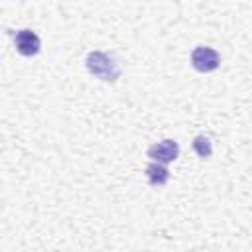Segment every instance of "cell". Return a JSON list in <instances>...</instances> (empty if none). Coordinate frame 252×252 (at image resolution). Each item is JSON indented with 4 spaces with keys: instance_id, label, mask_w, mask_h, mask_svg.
<instances>
[{
    "instance_id": "obj_1",
    "label": "cell",
    "mask_w": 252,
    "mask_h": 252,
    "mask_svg": "<svg viewBox=\"0 0 252 252\" xmlns=\"http://www.w3.org/2000/svg\"><path fill=\"white\" fill-rule=\"evenodd\" d=\"M87 67L94 77L102 81H116L120 75V67L116 65V61L102 51H91L87 57Z\"/></svg>"
},
{
    "instance_id": "obj_2",
    "label": "cell",
    "mask_w": 252,
    "mask_h": 252,
    "mask_svg": "<svg viewBox=\"0 0 252 252\" xmlns=\"http://www.w3.org/2000/svg\"><path fill=\"white\" fill-rule=\"evenodd\" d=\"M191 63H193V67H195L197 71L209 73V71H215V69L219 67L220 57H219V53H217L215 49L201 45V47H195V49H193V53H191Z\"/></svg>"
},
{
    "instance_id": "obj_3",
    "label": "cell",
    "mask_w": 252,
    "mask_h": 252,
    "mask_svg": "<svg viewBox=\"0 0 252 252\" xmlns=\"http://www.w3.org/2000/svg\"><path fill=\"white\" fill-rule=\"evenodd\" d=\"M14 43H16L18 53H20V55H26V57L35 55V53L39 51V45H41L39 37H37L32 30H20V32H16Z\"/></svg>"
},
{
    "instance_id": "obj_4",
    "label": "cell",
    "mask_w": 252,
    "mask_h": 252,
    "mask_svg": "<svg viewBox=\"0 0 252 252\" xmlns=\"http://www.w3.org/2000/svg\"><path fill=\"white\" fill-rule=\"evenodd\" d=\"M148 156H150L154 161L169 163V161H173V159L179 156V146H177V142H173V140H163V142L154 144V146L148 150Z\"/></svg>"
},
{
    "instance_id": "obj_5",
    "label": "cell",
    "mask_w": 252,
    "mask_h": 252,
    "mask_svg": "<svg viewBox=\"0 0 252 252\" xmlns=\"http://www.w3.org/2000/svg\"><path fill=\"white\" fill-rule=\"evenodd\" d=\"M146 175H148V181L154 185V187H161L167 183L169 179V171L165 167V163H159V161H154L146 167Z\"/></svg>"
},
{
    "instance_id": "obj_6",
    "label": "cell",
    "mask_w": 252,
    "mask_h": 252,
    "mask_svg": "<svg viewBox=\"0 0 252 252\" xmlns=\"http://www.w3.org/2000/svg\"><path fill=\"white\" fill-rule=\"evenodd\" d=\"M193 150H195L197 156H201V158H209V156L213 154V148H211V142H209L207 136H197V138L193 140Z\"/></svg>"
}]
</instances>
